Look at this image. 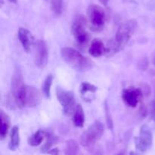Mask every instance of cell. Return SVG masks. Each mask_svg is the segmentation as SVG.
<instances>
[{
  "mask_svg": "<svg viewBox=\"0 0 155 155\" xmlns=\"http://www.w3.org/2000/svg\"><path fill=\"white\" fill-rule=\"evenodd\" d=\"M20 145V134L19 128L17 126L12 127L10 133V141L8 148L11 151H15Z\"/></svg>",
  "mask_w": 155,
  "mask_h": 155,
  "instance_id": "9a60e30c",
  "label": "cell"
},
{
  "mask_svg": "<svg viewBox=\"0 0 155 155\" xmlns=\"http://www.w3.org/2000/svg\"><path fill=\"white\" fill-rule=\"evenodd\" d=\"M27 87L20 67L15 66L11 83L9 101L11 105L23 108L27 105Z\"/></svg>",
  "mask_w": 155,
  "mask_h": 155,
  "instance_id": "7a4b0ae2",
  "label": "cell"
},
{
  "mask_svg": "<svg viewBox=\"0 0 155 155\" xmlns=\"http://www.w3.org/2000/svg\"><path fill=\"white\" fill-rule=\"evenodd\" d=\"M9 1L12 3H17V1H18V0H9Z\"/></svg>",
  "mask_w": 155,
  "mask_h": 155,
  "instance_id": "f546056e",
  "label": "cell"
},
{
  "mask_svg": "<svg viewBox=\"0 0 155 155\" xmlns=\"http://www.w3.org/2000/svg\"><path fill=\"white\" fill-rule=\"evenodd\" d=\"M153 85H154V96H155V81H154V83H153Z\"/></svg>",
  "mask_w": 155,
  "mask_h": 155,
  "instance_id": "1f68e13d",
  "label": "cell"
},
{
  "mask_svg": "<svg viewBox=\"0 0 155 155\" xmlns=\"http://www.w3.org/2000/svg\"><path fill=\"white\" fill-rule=\"evenodd\" d=\"M86 19L82 15H77L71 25V33L80 46L86 45L89 40V35L86 30Z\"/></svg>",
  "mask_w": 155,
  "mask_h": 155,
  "instance_id": "8992f818",
  "label": "cell"
},
{
  "mask_svg": "<svg viewBox=\"0 0 155 155\" xmlns=\"http://www.w3.org/2000/svg\"><path fill=\"white\" fill-rule=\"evenodd\" d=\"M79 151H80V147L77 141L74 139H70L66 142L64 151L65 154L68 155H75L78 154Z\"/></svg>",
  "mask_w": 155,
  "mask_h": 155,
  "instance_id": "d6986e66",
  "label": "cell"
},
{
  "mask_svg": "<svg viewBox=\"0 0 155 155\" xmlns=\"http://www.w3.org/2000/svg\"><path fill=\"white\" fill-rule=\"evenodd\" d=\"M87 19L90 29L94 31H99L102 30L105 24V12L98 5H90L87 8Z\"/></svg>",
  "mask_w": 155,
  "mask_h": 155,
  "instance_id": "5b68a950",
  "label": "cell"
},
{
  "mask_svg": "<svg viewBox=\"0 0 155 155\" xmlns=\"http://www.w3.org/2000/svg\"><path fill=\"white\" fill-rule=\"evenodd\" d=\"M99 1L101 2L102 3V4L104 5H107V3H108L109 0H99Z\"/></svg>",
  "mask_w": 155,
  "mask_h": 155,
  "instance_id": "83f0119b",
  "label": "cell"
},
{
  "mask_svg": "<svg viewBox=\"0 0 155 155\" xmlns=\"http://www.w3.org/2000/svg\"><path fill=\"white\" fill-rule=\"evenodd\" d=\"M104 131V127L100 121H95L80 136V143L85 148H91L101 139Z\"/></svg>",
  "mask_w": 155,
  "mask_h": 155,
  "instance_id": "277c9868",
  "label": "cell"
},
{
  "mask_svg": "<svg viewBox=\"0 0 155 155\" xmlns=\"http://www.w3.org/2000/svg\"><path fill=\"white\" fill-rule=\"evenodd\" d=\"M56 96L63 107L64 114L66 116H71L76 109V99L74 94L72 92L64 90L62 88L57 87Z\"/></svg>",
  "mask_w": 155,
  "mask_h": 155,
  "instance_id": "52a82bcc",
  "label": "cell"
},
{
  "mask_svg": "<svg viewBox=\"0 0 155 155\" xmlns=\"http://www.w3.org/2000/svg\"><path fill=\"white\" fill-rule=\"evenodd\" d=\"M48 154H54V155H58L59 154V151L58 148H54V149H51L48 151Z\"/></svg>",
  "mask_w": 155,
  "mask_h": 155,
  "instance_id": "4316f807",
  "label": "cell"
},
{
  "mask_svg": "<svg viewBox=\"0 0 155 155\" xmlns=\"http://www.w3.org/2000/svg\"><path fill=\"white\" fill-rule=\"evenodd\" d=\"M98 88L94 85L88 83V82H83L80 86V92L83 95H85L88 92L90 93H95L97 91Z\"/></svg>",
  "mask_w": 155,
  "mask_h": 155,
  "instance_id": "7402d4cb",
  "label": "cell"
},
{
  "mask_svg": "<svg viewBox=\"0 0 155 155\" xmlns=\"http://www.w3.org/2000/svg\"><path fill=\"white\" fill-rule=\"evenodd\" d=\"M41 94L36 88L33 86L27 87V105L30 107H36L41 101Z\"/></svg>",
  "mask_w": 155,
  "mask_h": 155,
  "instance_id": "7c38bea8",
  "label": "cell"
},
{
  "mask_svg": "<svg viewBox=\"0 0 155 155\" xmlns=\"http://www.w3.org/2000/svg\"><path fill=\"white\" fill-rule=\"evenodd\" d=\"M47 133L42 130H39L28 139V144L31 146L36 147L40 145L44 138L46 137Z\"/></svg>",
  "mask_w": 155,
  "mask_h": 155,
  "instance_id": "e0dca14e",
  "label": "cell"
},
{
  "mask_svg": "<svg viewBox=\"0 0 155 155\" xmlns=\"http://www.w3.org/2000/svg\"><path fill=\"white\" fill-rule=\"evenodd\" d=\"M143 92L139 88L129 87L123 90L122 98L130 107H136L142 99Z\"/></svg>",
  "mask_w": 155,
  "mask_h": 155,
  "instance_id": "9c48e42d",
  "label": "cell"
},
{
  "mask_svg": "<svg viewBox=\"0 0 155 155\" xmlns=\"http://www.w3.org/2000/svg\"><path fill=\"white\" fill-rule=\"evenodd\" d=\"M61 56L67 64L80 72L89 71L95 64L92 60L83 56L80 51L70 47L62 48Z\"/></svg>",
  "mask_w": 155,
  "mask_h": 155,
  "instance_id": "3957f363",
  "label": "cell"
},
{
  "mask_svg": "<svg viewBox=\"0 0 155 155\" xmlns=\"http://www.w3.org/2000/svg\"><path fill=\"white\" fill-rule=\"evenodd\" d=\"M35 64L39 68H44L48 63V49L45 42L39 39L35 44Z\"/></svg>",
  "mask_w": 155,
  "mask_h": 155,
  "instance_id": "30bf717a",
  "label": "cell"
},
{
  "mask_svg": "<svg viewBox=\"0 0 155 155\" xmlns=\"http://www.w3.org/2000/svg\"><path fill=\"white\" fill-rule=\"evenodd\" d=\"M51 10L54 12V15H61L63 12L64 3L63 0H51Z\"/></svg>",
  "mask_w": 155,
  "mask_h": 155,
  "instance_id": "44dd1931",
  "label": "cell"
},
{
  "mask_svg": "<svg viewBox=\"0 0 155 155\" xmlns=\"http://www.w3.org/2000/svg\"><path fill=\"white\" fill-rule=\"evenodd\" d=\"M138 27L137 21L131 19L120 26L114 40L110 41L106 47V55L111 56L122 50L134 34Z\"/></svg>",
  "mask_w": 155,
  "mask_h": 155,
  "instance_id": "6da1fadb",
  "label": "cell"
},
{
  "mask_svg": "<svg viewBox=\"0 0 155 155\" xmlns=\"http://www.w3.org/2000/svg\"><path fill=\"white\" fill-rule=\"evenodd\" d=\"M130 154H137L138 153H136V152H133V151H132V152L130 153Z\"/></svg>",
  "mask_w": 155,
  "mask_h": 155,
  "instance_id": "4dcf8cb0",
  "label": "cell"
},
{
  "mask_svg": "<svg viewBox=\"0 0 155 155\" xmlns=\"http://www.w3.org/2000/svg\"><path fill=\"white\" fill-rule=\"evenodd\" d=\"M151 117L152 118L153 121L155 124V100L151 103Z\"/></svg>",
  "mask_w": 155,
  "mask_h": 155,
  "instance_id": "d4e9b609",
  "label": "cell"
},
{
  "mask_svg": "<svg viewBox=\"0 0 155 155\" xmlns=\"http://www.w3.org/2000/svg\"><path fill=\"white\" fill-rule=\"evenodd\" d=\"M85 122L84 110L81 104H77L74 110V124L77 127H83Z\"/></svg>",
  "mask_w": 155,
  "mask_h": 155,
  "instance_id": "2e32d148",
  "label": "cell"
},
{
  "mask_svg": "<svg viewBox=\"0 0 155 155\" xmlns=\"http://www.w3.org/2000/svg\"><path fill=\"white\" fill-rule=\"evenodd\" d=\"M153 136L151 130L147 125H143L140 129L139 136L135 138V145L137 151L145 152L152 145Z\"/></svg>",
  "mask_w": 155,
  "mask_h": 155,
  "instance_id": "ba28073f",
  "label": "cell"
},
{
  "mask_svg": "<svg viewBox=\"0 0 155 155\" xmlns=\"http://www.w3.org/2000/svg\"><path fill=\"white\" fill-rule=\"evenodd\" d=\"M89 52L92 57L99 58L106 52V47L104 44L100 39H95L91 42V45L89 48Z\"/></svg>",
  "mask_w": 155,
  "mask_h": 155,
  "instance_id": "4fadbf2b",
  "label": "cell"
},
{
  "mask_svg": "<svg viewBox=\"0 0 155 155\" xmlns=\"http://www.w3.org/2000/svg\"><path fill=\"white\" fill-rule=\"evenodd\" d=\"M0 120H1V127H0V138L2 140L6 137L8 134V131L10 127V117L7 114L5 113L2 110H1V115H0Z\"/></svg>",
  "mask_w": 155,
  "mask_h": 155,
  "instance_id": "5bb4252c",
  "label": "cell"
},
{
  "mask_svg": "<svg viewBox=\"0 0 155 155\" xmlns=\"http://www.w3.org/2000/svg\"><path fill=\"white\" fill-rule=\"evenodd\" d=\"M53 77L51 74H49L46 77L45 80H44L43 85H42V91L46 98H49L51 97V88L52 85Z\"/></svg>",
  "mask_w": 155,
  "mask_h": 155,
  "instance_id": "ffe728a7",
  "label": "cell"
},
{
  "mask_svg": "<svg viewBox=\"0 0 155 155\" xmlns=\"http://www.w3.org/2000/svg\"><path fill=\"white\" fill-rule=\"evenodd\" d=\"M46 137V142H45V143L42 145L40 150L42 153H48V151H49L50 148H51L53 145H55L58 142V138L57 136H54V135L51 134V133H47Z\"/></svg>",
  "mask_w": 155,
  "mask_h": 155,
  "instance_id": "ac0fdd59",
  "label": "cell"
},
{
  "mask_svg": "<svg viewBox=\"0 0 155 155\" xmlns=\"http://www.w3.org/2000/svg\"><path fill=\"white\" fill-rule=\"evenodd\" d=\"M104 112H105V118H106V124H107V127L110 129L111 131L114 130V122L113 118H112L111 114H110V108H109L107 101H105L104 102Z\"/></svg>",
  "mask_w": 155,
  "mask_h": 155,
  "instance_id": "603a6c76",
  "label": "cell"
},
{
  "mask_svg": "<svg viewBox=\"0 0 155 155\" xmlns=\"http://www.w3.org/2000/svg\"><path fill=\"white\" fill-rule=\"evenodd\" d=\"M149 66V61L147 57H143L139 60L137 63V68L142 71H145Z\"/></svg>",
  "mask_w": 155,
  "mask_h": 155,
  "instance_id": "cb8c5ba5",
  "label": "cell"
},
{
  "mask_svg": "<svg viewBox=\"0 0 155 155\" xmlns=\"http://www.w3.org/2000/svg\"><path fill=\"white\" fill-rule=\"evenodd\" d=\"M139 112H140V114H139L142 117V118H144L145 117H146L147 110H146V107H145V106L142 105V107H141L140 110H139Z\"/></svg>",
  "mask_w": 155,
  "mask_h": 155,
  "instance_id": "484cf974",
  "label": "cell"
},
{
  "mask_svg": "<svg viewBox=\"0 0 155 155\" xmlns=\"http://www.w3.org/2000/svg\"><path fill=\"white\" fill-rule=\"evenodd\" d=\"M152 63H153V64L155 65V54H154V56H153V59H152Z\"/></svg>",
  "mask_w": 155,
  "mask_h": 155,
  "instance_id": "f1b7e54d",
  "label": "cell"
},
{
  "mask_svg": "<svg viewBox=\"0 0 155 155\" xmlns=\"http://www.w3.org/2000/svg\"><path fill=\"white\" fill-rule=\"evenodd\" d=\"M18 36L24 49L27 53H30L34 44V37L33 34L27 29L20 27L18 31Z\"/></svg>",
  "mask_w": 155,
  "mask_h": 155,
  "instance_id": "8fae6325",
  "label": "cell"
}]
</instances>
